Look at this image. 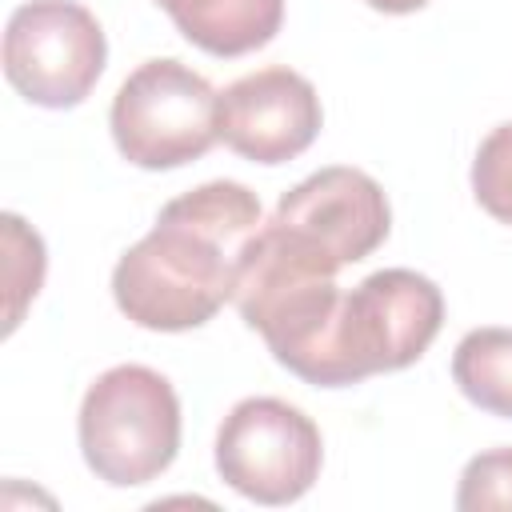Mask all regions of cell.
Listing matches in <instances>:
<instances>
[{
  "label": "cell",
  "mask_w": 512,
  "mask_h": 512,
  "mask_svg": "<svg viewBox=\"0 0 512 512\" xmlns=\"http://www.w3.org/2000/svg\"><path fill=\"white\" fill-rule=\"evenodd\" d=\"M260 224L256 192L236 180H208L168 200L152 232L112 268L116 308L152 332L208 324L236 296L240 264Z\"/></svg>",
  "instance_id": "6da1fadb"
},
{
  "label": "cell",
  "mask_w": 512,
  "mask_h": 512,
  "mask_svg": "<svg viewBox=\"0 0 512 512\" xmlns=\"http://www.w3.org/2000/svg\"><path fill=\"white\" fill-rule=\"evenodd\" d=\"M340 260L304 232L264 220L248 240L236 308L252 332L264 336L276 364L316 388H340L336 316H340Z\"/></svg>",
  "instance_id": "7a4b0ae2"
},
{
  "label": "cell",
  "mask_w": 512,
  "mask_h": 512,
  "mask_svg": "<svg viewBox=\"0 0 512 512\" xmlns=\"http://www.w3.org/2000/svg\"><path fill=\"white\" fill-rule=\"evenodd\" d=\"M80 452L96 480L136 488L156 480L180 448V400L168 376L144 364H116L80 400Z\"/></svg>",
  "instance_id": "3957f363"
},
{
  "label": "cell",
  "mask_w": 512,
  "mask_h": 512,
  "mask_svg": "<svg viewBox=\"0 0 512 512\" xmlns=\"http://www.w3.org/2000/svg\"><path fill=\"white\" fill-rule=\"evenodd\" d=\"M216 100L212 84L188 64L164 56L144 60L112 100V140L120 156L136 168L160 172L200 160L216 140Z\"/></svg>",
  "instance_id": "277c9868"
},
{
  "label": "cell",
  "mask_w": 512,
  "mask_h": 512,
  "mask_svg": "<svg viewBox=\"0 0 512 512\" xmlns=\"http://www.w3.org/2000/svg\"><path fill=\"white\" fill-rule=\"evenodd\" d=\"M440 324L444 296L428 276L412 268H380L364 276L352 292H344L336 316L340 388L416 364Z\"/></svg>",
  "instance_id": "5b68a950"
},
{
  "label": "cell",
  "mask_w": 512,
  "mask_h": 512,
  "mask_svg": "<svg viewBox=\"0 0 512 512\" xmlns=\"http://www.w3.org/2000/svg\"><path fill=\"white\" fill-rule=\"evenodd\" d=\"M324 464V440L312 416L276 396L240 400L216 432L220 480L256 504L300 500Z\"/></svg>",
  "instance_id": "8992f818"
},
{
  "label": "cell",
  "mask_w": 512,
  "mask_h": 512,
  "mask_svg": "<svg viewBox=\"0 0 512 512\" xmlns=\"http://www.w3.org/2000/svg\"><path fill=\"white\" fill-rule=\"evenodd\" d=\"M108 40L76 0H24L4 28V76L40 108H76L100 80Z\"/></svg>",
  "instance_id": "52a82bcc"
},
{
  "label": "cell",
  "mask_w": 512,
  "mask_h": 512,
  "mask_svg": "<svg viewBox=\"0 0 512 512\" xmlns=\"http://www.w3.org/2000/svg\"><path fill=\"white\" fill-rule=\"evenodd\" d=\"M324 112L312 80L292 68H260L228 84L216 100L220 140L252 164H288L320 132Z\"/></svg>",
  "instance_id": "ba28073f"
},
{
  "label": "cell",
  "mask_w": 512,
  "mask_h": 512,
  "mask_svg": "<svg viewBox=\"0 0 512 512\" xmlns=\"http://www.w3.org/2000/svg\"><path fill=\"white\" fill-rule=\"evenodd\" d=\"M272 220L304 232L324 252H332L344 268V264L372 256L384 244L392 228V208H388L384 188L368 172L332 164V168L312 172L296 188H288Z\"/></svg>",
  "instance_id": "9c48e42d"
},
{
  "label": "cell",
  "mask_w": 512,
  "mask_h": 512,
  "mask_svg": "<svg viewBox=\"0 0 512 512\" xmlns=\"http://www.w3.org/2000/svg\"><path fill=\"white\" fill-rule=\"evenodd\" d=\"M188 44L212 56H244L264 48L284 24V0H152Z\"/></svg>",
  "instance_id": "30bf717a"
},
{
  "label": "cell",
  "mask_w": 512,
  "mask_h": 512,
  "mask_svg": "<svg viewBox=\"0 0 512 512\" xmlns=\"http://www.w3.org/2000/svg\"><path fill=\"white\" fill-rule=\"evenodd\" d=\"M452 380L476 408L512 420V328H472L452 352Z\"/></svg>",
  "instance_id": "8fae6325"
},
{
  "label": "cell",
  "mask_w": 512,
  "mask_h": 512,
  "mask_svg": "<svg viewBox=\"0 0 512 512\" xmlns=\"http://www.w3.org/2000/svg\"><path fill=\"white\" fill-rule=\"evenodd\" d=\"M4 248H8V320H4V332H12L24 316V304L40 292V280H44V244L40 236L16 216V212H4Z\"/></svg>",
  "instance_id": "7c38bea8"
},
{
  "label": "cell",
  "mask_w": 512,
  "mask_h": 512,
  "mask_svg": "<svg viewBox=\"0 0 512 512\" xmlns=\"http://www.w3.org/2000/svg\"><path fill=\"white\" fill-rule=\"evenodd\" d=\"M472 196L492 220L512 224V120L480 140L472 160Z\"/></svg>",
  "instance_id": "4fadbf2b"
},
{
  "label": "cell",
  "mask_w": 512,
  "mask_h": 512,
  "mask_svg": "<svg viewBox=\"0 0 512 512\" xmlns=\"http://www.w3.org/2000/svg\"><path fill=\"white\" fill-rule=\"evenodd\" d=\"M456 508L460 512H484V508L512 512V448H488L464 464Z\"/></svg>",
  "instance_id": "5bb4252c"
},
{
  "label": "cell",
  "mask_w": 512,
  "mask_h": 512,
  "mask_svg": "<svg viewBox=\"0 0 512 512\" xmlns=\"http://www.w3.org/2000/svg\"><path fill=\"white\" fill-rule=\"evenodd\" d=\"M368 8H376V12H388V16H404V12H416V8H424L428 0H364Z\"/></svg>",
  "instance_id": "9a60e30c"
}]
</instances>
